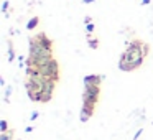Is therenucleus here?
Listing matches in <instances>:
<instances>
[{"mask_svg":"<svg viewBox=\"0 0 153 140\" xmlns=\"http://www.w3.org/2000/svg\"><path fill=\"white\" fill-rule=\"evenodd\" d=\"M148 53V46L143 45V41L140 40H132L127 43V50L123 51V54L120 56L119 61V69L123 73L128 71H135L145 61V56Z\"/></svg>","mask_w":153,"mask_h":140,"instance_id":"nucleus-1","label":"nucleus"},{"mask_svg":"<svg viewBox=\"0 0 153 140\" xmlns=\"http://www.w3.org/2000/svg\"><path fill=\"white\" fill-rule=\"evenodd\" d=\"M40 71L43 74V77H46V79H54L56 83L59 81V64L54 58L48 64H45L43 68H40Z\"/></svg>","mask_w":153,"mask_h":140,"instance_id":"nucleus-2","label":"nucleus"},{"mask_svg":"<svg viewBox=\"0 0 153 140\" xmlns=\"http://www.w3.org/2000/svg\"><path fill=\"white\" fill-rule=\"evenodd\" d=\"M100 97V86H84L82 92V102L97 104Z\"/></svg>","mask_w":153,"mask_h":140,"instance_id":"nucleus-3","label":"nucleus"},{"mask_svg":"<svg viewBox=\"0 0 153 140\" xmlns=\"http://www.w3.org/2000/svg\"><path fill=\"white\" fill-rule=\"evenodd\" d=\"M94 110H96V104L91 102H82V107H81V114H79V120L81 122H87L91 117L94 115Z\"/></svg>","mask_w":153,"mask_h":140,"instance_id":"nucleus-4","label":"nucleus"},{"mask_svg":"<svg viewBox=\"0 0 153 140\" xmlns=\"http://www.w3.org/2000/svg\"><path fill=\"white\" fill-rule=\"evenodd\" d=\"M35 38H36L38 41H40V45L45 48V50H48V51H53V41L48 38V35L46 33H43V31H40L38 35H35Z\"/></svg>","mask_w":153,"mask_h":140,"instance_id":"nucleus-5","label":"nucleus"},{"mask_svg":"<svg viewBox=\"0 0 153 140\" xmlns=\"http://www.w3.org/2000/svg\"><path fill=\"white\" fill-rule=\"evenodd\" d=\"M102 83V76L99 74H87L84 77V86H100Z\"/></svg>","mask_w":153,"mask_h":140,"instance_id":"nucleus-6","label":"nucleus"},{"mask_svg":"<svg viewBox=\"0 0 153 140\" xmlns=\"http://www.w3.org/2000/svg\"><path fill=\"white\" fill-rule=\"evenodd\" d=\"M54 87H56V81L54 79H46L45 77V83H43V92H54Z\"/></svg>","mask_w":153,"mask_h":140,"instance_id":"nucleus-7","label":"nucleus"},{"mask_svg":"<svg viewBox=\"0 0 153 140\" xmlns=\"http://www.w3.org/2000/svg\"><path fill=\"white\" fill-rule=\"evenodd\" d=\"M38 25H40V17H31L27 23V30H36Z\"/></svg>","mask_w":153,"mask_h":140,"instance_id":"nucleus-8","label":"nucleus"},{"mask_svg":"<svg viewBox=\"0 0 153 140\" xmlns=\"http://www.w3.org/2000/svg\"><path fill=\"white\" fill-rule=\"evenodd\" d=\"M7 50H8V61H10V63H13V60L17 58V54H15L13 43H12V41H7Z\"/></svg>","mask_w":153,"mask_h":140,"instance_id":"nucleus-9","label":"nucleus"},{"mask_svg":"<svg viewBox=\"0 0 153 140\" xmlns=\"http://www.w3.org/2000/svg\"><path fill=\"white\" fill-rule=\"evenodd\" d=\"M13 137H15L13 130H8V132H5V133H0V140H13Z\"/></svg>","mask_w":153,"mask_h":140,"instance_id":"nucleus-10","label":"nucleus"},{"mask_svg":"<svg viewBox=\"0 0 153 140\" xmlns=\"http://www.w3.org/2000/svg\"><path fill=\"white\" fill-rule=\"evenodd\" d=\"M12 91H13V87L12 86H5V102H10V96H12Z\"/></svg>","mask_w":153,"mask_h":140,"instance_id":"nucleus-11","label":"nucleus"},{"mask_svg":"<svg viewBox=\"0 0 153 140\" xmlns=\"http://www.w3.org/2000/svg\"><path fill=\"white\" fill-rule=\"evenodd\" d=\"M5 132H8V122L7 120H0V133H5Z\"/></svg>","mask_w":153,"mask_h":140,"instance_id":"nucleus-12","label":"nucleus"},{"mask_svg":"<svg viewBox=\"0 0 153 140\" xmlns=\"http://www.w3.org/2000/svg\"><path fill=\"white\" fill-rule=\"evenodd\" d=\"M87 43H89V48H92V50H97V48H99V41H97L96 38H89Z\"/></svg>","mask_w":153,"mask_h":140,"instance_id":"nucleus-13","label":"nucleus"},{"mask_svg":"<svg viewBox=\"0 0 153 140\" xmlns=\"http://www.w3.org/2000/svg\"><path fill=\"white\" fill-rule=\"evenodd\" d=\"M53 99V94L50 92H41V102H50Z\"/></svg>","mask_w":153,"mask_h":140,"instance_id":"nucleus-14","label":"nucleus"},{"mask_svg":"<svg viewBox=\"0 0 153 140\" xmlns=\"http://www.w3.org/2000/svg\"><path fill=\"white\" fill-rule=\"evenodd\" d=\"M94 30H96V27H94V23H89V25H86V35H87V38H91V35L94 33Z\"/></svg>","mask_w":153,"mask_h":140,"instance_id":"nucleus-15","label":"nucleus"},{"mask_svg":"<svg viewBox=\"0 0 153 140\" xmlns=\"http://www.w3.org/2000/svg\"><path fill=\"white\" fill-rule=\"evenodd\" d=\"M8 8H10V2H7V0H5L4 4H2V13L5 15L8 12Z\"/></svg>","mask_w":153,"mask_h":140,"instance_id":"nucleus-16","label":"nucleus"},{"mask_svg":"<svg viewBox=\"0 0 153 140\" xmlns=\"http://www.w3.org/2000/svg\"><path fill=\"white\" fill-rule=\"evenodd\" d=\"M142 133H143V129H138V130H137V132H135V135L132 137V140H138Z\"/></svg>","mask_w":153,"mask_h":140,"instance_id":"nucleus-17","label":"nucleus"},{"mask_svg":"<svg viewBox=\"0 0 153 140\" xmlns=\"http://www.w3.org/2000/svg\"><path fill=\"white\" fill-rule=\"evenodd\" d=\"M38 115H40V112H38V110H33V112H31V115H30V120H31V122H33V120H36Z\"/></svg>","mask_w":153,"mask_h":140,"instance_id":"nucleus-18","label":"nucleus"},{"mask_svg":"<svg viewBox=\"0 0 153 140\" xmlns=\"http://www.w3.org/2000/svg\"><path fill=\"white\" fill-rule=\"evenodd\" d=\"M84 23H86V25L92 23V18H91V17H86V18H84Z\"/></svg>","mask_w":153,"mask_h":140,"instance_id":"nucleus-19","label":"nucleus"},{"mask_svg":"<svg viewBox=\"0 0 153 140\" xmlns=\"http://www.w3.org/2000/svg\"><path fill=\"white\" fill-rule=\"evenodd\" d=\"M25 132H27V133H30V132H33V127H27V129H25Z\"/></svg>","mask_w":153,"mask_h":140,"instance_id":"nucleus-20","label":"nucleus"},{"mask_svg":"<svg viewBox=\"0 0 153 140\" xmlns=\"http://www.w3.org/2000/svg\"><path fill=\"white\" fill-rule=\"evenodd\" d=\"M142 4H143V5H148V4H150V0H142Z\"/></svg>","mask_w":153,"mask_h":140,"instance_id":"nucleus-21","label":"nucleus"},{"mask_svg":"<svg viewBox=\"0 0 153 140\" xmlns=\"http://www.w3.org/2000/svg\"><path fill=\"white\" fill-rule=\"evenodd\" d=\"M82 2H84V4H92L94 0H82Z\"/></svg>","mask_w":153,"mask_h":140,"instance_id":"nucleus-22","label":"nucleus"}]
</instances>
